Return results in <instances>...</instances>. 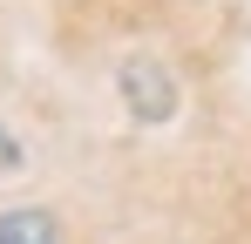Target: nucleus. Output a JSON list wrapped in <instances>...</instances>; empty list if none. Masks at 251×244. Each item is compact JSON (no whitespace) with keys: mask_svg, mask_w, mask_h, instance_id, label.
<instances>
[{"mask_svg":"<svg viewBox=\"0 0 251 244\" xmlns=\"http://www.w3.org/2000/svg\"><path fill=\"white\" fill-rule=\"evenodd\" d=\"M0 244H61V224L48 210H34V203H21V210L0 217Z\"/></svg>","mask_w":251,"mask_h":244,"instance_id":"2","label":"nucleus"},{"mask_svg":"<svg viewBox=\"0 0 251 244\" xmlns=\"http://www.w3.org/2000/svg\"><path fill=\"white\" fill-rule=\"evenodd\" d=\"M123 102L136 122H170L176 116V75L163 61H129L123 68Z\"/></svg>","mask_w":251,"mask_h":244,"instance_id":"1","label":"nucleus"}]
</instances>
